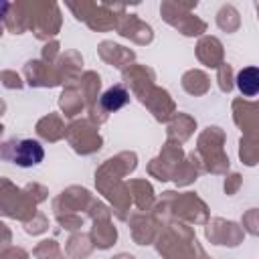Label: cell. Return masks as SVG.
Returning <instances> with one entry per match:
<instances>
[{
	"label": "cell",
	"instance_id": "obj_2",
	"mask_svg": "<svg viewBox=\"0 0 259 259\" xmlns=\"http://www.w3.org/2000/svg\"><path fill=\"white\" fill-rule=\"evenodd\" d=\"M237 87L243 95L251 97L259 93V67H247L237 73Z\"/></svg>",
	"mask_w": 259,
	"mask_h": 259
},
{
	"label": "cell",
	"instance_id": "obj_1",
	"mask_svg": "<svg viewBox=\"0 0 259 259\" xmlns=\"http://www.w3.org/2000/svg\"><path fill=\"white\" fill-rule=\"evenodd\" d=\"M12 150H14L12 160L18 166H24V168L26 166H36L45 158V150L36 140H20L18 144L12 146Z\"/></svg>",
	"mask_w": 259,
	"mask_h": 259
},
{
	"label": "cell",
	"instance_id": "obj_3",
	"mask_svg": "<svg viewBox=\"0 0 259 259\" xmlns=\"http://www.w3.org/2000/svg\"><path fill=\"white\" fill-rule=\"evenodd\" d=\"M127 99H130L127 91L123 87H119V85H113L101 95V107L105 111H117L127 103Z\"/></svg>",
	"mask_w": 259,
	"mask_h": 259
}]
</instances>
